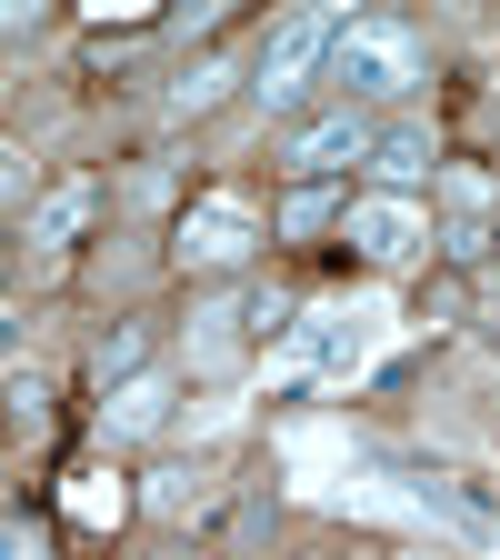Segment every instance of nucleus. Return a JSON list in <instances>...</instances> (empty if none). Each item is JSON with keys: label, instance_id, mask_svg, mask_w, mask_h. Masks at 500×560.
<instances>
[{"label": "nucleus", "instance_id": "obj_15", "mask_svg": "<svg viewBox=\"0 0 500 560\" xmlns=\"http://www.w3.org/2000/svg\"><path fill=\"white\" fill-rule=\"evenodd\" d=\"M291 311H301V301L280 291V280H260V270L241 280V320H251V340H280V330H291Z\"/></svg>", "mask_w": 500, "mask_h": 560}, {"label": "nucleus", "instance_id": "obj_4", "mask_svg": "<svg viewBox=\"0 0 500 560\" xmlns=\"http://www.w3.org/2000/svg\"><path fill=\"white\" fill-rule=\"evenodd\" d=\"M260 250H270V210L251 190H231V180H210L171 221V270L190 280V291H200V280H251Z\"/></svg>", "mask_w": 500, "mask_h": 560}, {"label": "nucleus", "instance_id": "obj_6", "mask_svg": "<svg viewBox=\"0 0 500 560\" xmlns=\"http://www.w3.org/2000/svg\"><path fill=\"white\" fill-rule=\"evenodd\" d=\"M251 361V320H241V280H200L171 320V371L181 381H231Z\"/></svg>", "mask_w": 500, "mask_h": 560}, {"label": "nucleus", "instance_id": "obj_11", "mask_svg": "<svg viewBox=\"0 0 500 560\" xmlns=\"http://www.w3.org/2000/svg\"><path fill=\"white\" fill-rule=\"evenodd\" d=\"M350 180H280V200H270V250H321V241H340V221H350Z\"/></svg>", "mask_w": 500, "mask_h": 560}, {"label": "nucleus", "instance_id": "obj_17", "mask_svg": "<svg viewBox=\"0 0 500 560\" xmlns=\"http://www.w3.org/2000/svg\"><path fill=\"white\" fill-rule=\"evenodd\" d=\"M280 560H381V550H371V540H350V530H301Z\"/></svg>", "mask_w": 500, "mask_h": 560}, {"label": "nucleus", "instance_id": "obj_1", "mask_svg": "<svg viewBox=\"0 0 500 560\" xmlns=\"http://www.w3.org/2000/svg\"><path fill=\"white\" fill-rule=\"evenodd\" d=\"M431 81H441V50L420 40L410 21H340V40H330V101L371 110V120H400V110L431 101Z\"/></svg>", "mask_w": 500, "mask_h": 560}, {"label": "nucleus", "instance_id": "obj_9", "mask_svg": "<svg viewBox=\"0 0 500 560\" xmlns=\"http://www.w3.org/2000/svg\"><path fill=\"white\" fill-rule=\"evenodd\" d=\"M441 171H451V140H441V120H431V110H400V120H381V151H371L361 190L431 200V190H441Z\"/></svg>", "mask_w": 500, "mask_h": 560}, {"label": "nucleus", "instance_id": "obj_14", "mask_svg": "<svg viewBox=\"0 0 500 560\" xmlns=\"http://www.w3.org/2000/svg\"><path fill=\"white\" fill-rule=\"evenodd\" d=\"M161 361H171V340H161V320H151V311H111V330L91 340L101 390H111V381H140V371H161Z\"/></svg>", "mask_w": 500, "mask_h": 560}, {"label": "nucleus", "instance_id": "obj_12", "mask_svg": "<svg viewBox=\"0 0 500 560\" xmlns=\"http://www.w3.org/2000/svg\"><path fill=\"white\" fill-rule=\"evenodd\" d=\"M270 530H280V470H270V460H251V470H241V490H231V521H221V540H210V550H221V560H260V550H270Z\"/></svg>", "mask_w": 500, "mask_h": 560}, {"label": "nucleus", "instance_id": "obj_18", "mask_svg": "<svg viewBox=\"0 0 500 560\" xmlns=\"http://www.w3.org/2000/svg\"><path fill=\"white\" fill-rule=\"evenodd\" d=\"M50 31H60V11H40V0H21V11L0 21V40H11V50H31V40H50Z\"/></svg>", "mask_w": 500, "mask_h": 560}, {"label": "nucleus", "instance_id": "obj_19", "mask_svg": "<svg viewBox=\"0 0 500 560\" xmlns=\"http://www.w3.org/2000/svg\"><path fill=\"white\" fill-rule=\"evenodd\" d=\"M0 550H11V560H50V530H40L31 511H11V530H0Z\"/></svg>", "mask_w": 500, "mask_h": 560}, {"label": "nucleus", "instance_id": "obj_7", "mask_svg": "<svg viewBox=\"0 0 500 560\" xmlns=\"http://www.w3.org/2000/svg\"><path fill=\"white\" fill-rule=\"evenodd\" d=\"M371 151H381V120L350 110V101H321L301 130H280L270 171L280 180H350V171H371Z\"/></svg>", "mask_w": 500, "mask_h": 560}, {"label": "nucleus", "instance_id": "obj_8", "mask_svg": "<svg viewBox=\"0 0 500 560\" xmlns=\"http://www.w3.org/2000/svg\"><path fill=\"white\" fill-rule=\"evenodd\" d=\"M181 400H190V381L161 361V371H140V381H111L101 410H91V431H101V451H161L171 420H181Z\"/></svg>", "mask_w": 500, "mask_h": 560}, {"label": "nucleus", "instance_id": "obj_16", "mask_svg": "<svg viewBox=\"0 0 500 560\" xmlns=\"http://www.w3.org/2000/svg\"><path fill=\"white\" fill-rule=\"evenodd\" d=\"M461 311H470V280L461 270H431V280H420V320H431V330H461Z\"/></svg>", "mask_w": 500, "mask_h": 560}, {"label": "nucleus", "instance_id": "obj_13", "mask_svg": "<svg viewBox=\"0 0 500 560\" xmlns=\"http://www.w3.org/2000/svg\"><path fill=\"white\" fill-rule=\"evenodd\" d=\"M231 91H251V60H241V50H200L190 70H171V81H161V110H171V120H210Z\"/></svg>", "mask_w": 500, "mask_h": 560}, {"label": "nucleus", "instance_id": "obj_20", "mask_svg": "<svg viewBox=\"0 0 500 560\" xmlns=\"http://www.w3.org/2000/svg\"><path fill=\"white\" fill-rule=\"evenodd\" d=\"M381 560H441V550H381Z\"/></svg>", "mask_w": 500, "mask_h": 560}, {"label": "nucleus", "instance_id": "obj_5", "mask_svg": "<svg viewBox=\"0 0 500 560\" xmlns=\"http://www.w3.org/2000/svg\"><path fill=\"white\" fill-rule=\"evenodd\" d=\"M350 260L361 270H391V280H431L441 270V221H431V200H391V190H361L350 200V221H340Z\"/></svg>", "mask_w": 500, "mask_h": 560}, {"label": "nucleus", "instance_id": "obj_10", "mask_svg": "<svg viewBox=\"0 0 500 560\" xmlns=\"http://www.w3.org/2000/svg\"><path fill=\"white\" fill-rule=\"evenodd\" d=\"M101 210H111V180H101V171H60V180L40 190V210L21 221V241L50 250V260H70V250L101 231Z\"/></svg>", "mask_w": 500, "mask_h": 560}, {"label": "nucleus", "instance_id": "obj_2", "mask_svg": "<svg viewBox=\"0 0 500 560\" xmlns=\"http://www.w3.org/2000/svg\"><path fill=\"white\" fill-rule=\"evenodd\" d=\"M231 490H241V470L221 451H151L130 480V521L151 540H221Z\"/></svg>", "mask_w": 500, "mask_h": 560}, {"label": "nucleus", "instance_id": "obj_3", "mask_svg": "<svg viewBox=\"0 0 500 560\" xmlns=\"http://www.w3.org/2000/svg\"><path fill=\"white\" fill-rule=\"evenodd\" d=\"M330 40H340V21H321V11H280L260 40H251V110L260 120H311L321 101H330Z\"/></svg>", "mask_w": 500, "mask_h": 560}]
</instances>
